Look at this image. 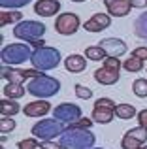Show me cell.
<instances>
[{"label":"cell","mask_w":147,"mask_h":149,"mask_svg":"<svg viewBox=\"0 0 147 149\" xmlns=\"http://www.w3.org/2000/svg\"><path fill=\"white\" fill-rule=\"evenodd\" d=\"M96 136L91 128H76L66 127V130L59 136V143L62 149H91L94 147Z\"/></svg>","instance_id":"6da1fadb"},{"label":"cell","mask_w":147,"mask_h":149,"mask_svg":"<svg viewBox=\"0 0 147 149\" xmlns=\"http://www.w3.org/2000/svg\"><path fill=\"white\" fill-rule=\"evenodd\" d=\"M59 91H60V81L57 77L45 76V74H40L38 77H34L26 83V93L36 96V98H51Z\"/></svg>","instance_id":"7a4b0ae2"},{"label":"cell","mask_w":147,"mask_h":149,"mask_svg":"<svg viewBox=\"0 0 147 149\" xmlns=\"http://www.w3.org/2000/svg\"><path fill=\"white\" fill-rule=\"evenodd\" d=\"M121 61L117 57H106L102 61V68L94 70V81L100 85H115L121 77Z\"/></svg>","instance_id":"3957f363"},{"label":"cell","mask_w":147,"mask_h":149,"mask_svg":"<svg viewBox=\"0 0 147 149\" xmlns=\"http://www.w3.org/2000/svg\"><path fill=\"white\" fill-rule=\"evenodd\" d=\"M32 66L40 72H47V70H53L60 64V51L57 47H38L34 49L32 53V58H30Z\"/></svg>","instance_id":"277c9868"},{"label":"cell","mask_w":147,"mask_h":149,"mask_svg":"<svg viewBox=\"0 0 147 149\" xmlns=\"http://www.w3.org/2000/svg\"><path fill=\"white\" fill-rule=\"evenodd\" d=\"M32 47L26 44H10V45H4L2 53H0V58L6 66H17L23 64V62L30 61L32 58Z\"/></svg>","instance_id":"5b68a950"},{"label":"cell","mask_w":147,"mask_h":149,"mask_svg":"<svg viewBox=\"0 0 147 149\" xmlns=\"http://www.w3.org/2000/svg\"><path fill=\"white\" fill-rule=\"evenodd\" d=\"M68 125H64L62 121L57 119H42L38 121L32 127V136L42 142H49V140H55L57 136H60L64 130H66Z\"/></svg>","instance_id":"8992f818"},{"label":"cell","mask_w":147,"mask_h":149,"mask_svg":"<svg viewBox=\"0 0 147 149\" xmlns=\"http://www.w3.org/2000/svg\"><path fill=\"white\" fill-rule=\"evenodd\" d=\"M44 34H45V25L40 21H21L13 29V36L23 40L25 44H34L36 40H42Z\"/></svg>","instance_id":"52a82bcc"},{"label":"cell","mask_w":147,"mask_h":149,"mask_svg":"<svg viewBox=\"0 0 147 149\" xmlns=\"http://www.w3.org/2000/svg\"><path fill=\"white\" fill-rule=\"evenodd\" d=\"M115 102L111 98H98L94 102V108H92V115L91 119L98 125H107L113 121L115 117Z\"/></svg>","instance_id":"ba28073f"},{"label":"cell","mask_w":147,"mask_h":149,"mask_svg":"<svg viewBox=\"0 0 147 149\" xmlns=\"http://www.w3.org/2000/svg\"><path fill=\"white\" fill-rule=\"evenodd\" d=\"M40 74V70L32 68V70H23V68H13V66H6L4 64L2 68H0V76L4 77V79H8V83H25L26 79H34V77H38Z\"/></svg>","instance_id":"9c48e42d"},{"label":"cell","mask_w":147,"mask_h":149,"mask_svg":"<svg viewBox=\"0 0 147 149\" xmlns=\"http://www.w3.org/2000/svg\"><path fill=\"white\" fill-rule=\"evenodd\" d=\"M81 21L77 17V13L74 11H66V13H60L55 21V30L60 34V36H72V34L77 32Z\"/></svg>","instance_id":"30bf717a"},{"label":"cell","mask_w":147,"mask_h":149,"mask_svg":"<svg viewBox=\"0 0 147 149\" xmlns=\"http://www.w3.org/2000/svg\"><path fill=\"white\" fill-rule=\"evenodd\" d=\"M53 115L57 121H62V123L70 125L74 121L81 119V108L74 102H62V104L55 106L53 108Z\"/></svg>","instance_id":"8fae6325"},{"label":"cell","mask_w":147,"mask_h":149,"mask_svg":"<svg viewBox=\"0 0 147 149\" xmlns=\"http://www.w3.org/2000/svg\"><path fill=\"white\" fill-rule=\"evenodd\" d=\"M147 142V128L144 127H136L130 128L121 140V147L123 149H140L141 146H145Z\"/></svg>","instance_id":"7c38bea8"},{"label":"cell","mask_w":147,"mask_h":149,"mask_svg":"<svg viewBox=\"0 0 147 149\" xmlns=\"http://www.w3.org/2000/svg\"><path fill=\"white\" fill-rule=\"evenodd\" d=\"M100 47H102L104 51H106L107 57H123V55L128 51V47H126V44L123 40H119V38H104L102 42H100Z\"/></svg>","instance_id":"4fadbf2b"},{"label":"cell","mask_w":147,"mask_h":149,"mask_svg":"<svg viewBox=\"0 0 147 149\" xmlns=\"http://www.w3.org/2000/svg\"><path fill=\"white\" fill-rule=\"evenodd\" d=\"M111 17H126L132 10V0H104Z\"/></svg>","instance_id":"5bb4252c"},{"label":"cell","mask_w":147,"mask_h":149,"mask_svg":"<svg viewBox=\"0 0 147 149\" xmlns=\"http://www.w3.org/2000/svg\"><path fill=\"white\" fill-rule=\"evenodd\" d=\"M111 25V15H106V13H94L91 19L83 23V29L87 32H100V30H106L110 29Z\"/></svg>","instance_id":"9a60e30c"},{"label":"cell","mask_w":147,"mask_h":149,"mask_svg":"<svg viewBox=\"0 0 147 149\" xmlns=\"http://www.w3.org/2000/svg\"><path fill=\"white\" fill-rule=\"evenodd\" d=\"M51 111V104L47 100H34V102H28V104L23 108V113L26 117H44Z\"/></svg>","instance_id":"2e32d148"},{"label":"cell","mask_w":147,"mask_h":149,"mask_svg":"<svg viewBox=\"0 0 147 149\" xmlns=\"http://www.w3.org/2000/svg\"><path fill=\"white\" fill-rule=\"evenodd\" d=\"M59 10H60L59 0H38L34 4L36 15H42V17H53V15L59 13Z\"/></svg>","instance_id":"e0dca14e"},{"label":"cell","mask_w":147,"mask_h":149,"mask_svg":"<svg viewBox=\"0 0 147 149\" xmlns=\"http://www.w3.org/2000/svg\"><path fill=\"white\" fill-rule=\"evenodd\" d=\"M64 68L68 70V72L72 74H79L83 72L85 68H87V57H83V55H68L66 58H64Z\"/></svg>","instance_id":"ac0fdd59"},{"label":"cell","mask_w":147,"mask_h":149,"mask_svg":"<svg viewBox=\"0 0 147 149\" xmlns=\"http://www.w3.org/2000/svg\"><path fill=\"white\" fill-rule=\"evenodd\" d=\"M23 21V13L19 10H4L0 13V26H6V25H19Z\"/></svg>","instance_id":"d6986e66"},{"label":"cell","mask_w":147,"mask_h":149,"mask_svg":"<svg viewBox=\"0 0 147 149\" xmlns=\"http://www.w3.org/2000/svg\"><path fill=\"white\" fill-rule=\"evenodd\" d=\"M19 111H23V108H19V104L11 98H4L0 102V115L2 117H13Z\"/></svg>","instance_id":"ffe728a7"},{"label":"cell","mask_w":147,"mask_h":149,"mask_svg":"<svg viewBox=\"0 0 147 149\" xmlns=\"http://www.w3.org/2000/svg\"><path fill=\"white\" fill-rule=\"evenodd\" d=\"M2 93H4V96H6V98H11V100H19V98H23V96H25L26 89L23 87L21 83H8L6 87L2 89Z\"/></svg>","instance_id":"44dd1931"},{"label":"cell","mask_w":147,"mask_h":149,"mask_svg":"<svg viewBox=\"0 0 147 149\" xmlns=\"http://www.w3.org/2000/svg\"><path fill=\"white\" fill-rule=\"evenodd\" d=\"M115 115H117L119 119L126 121V119L136 117L138 111H136V108H134L132 104H117V106H115Z\"/></svg>","instance_id":"7402d4cb"},{"label":"cell","mask_w":147,"mask_h":149,"mask_svg":"<svg viewBox=\"0 0 147 149\" xmlns=\"http://www.w3.org/2000/svg\"><path fill=\"white\" fill-rule=\"evenodd\" d=\"M134 34L147 42V11L141 13V15H138V19L134 21Z\"/></svg>","instance_id":"603a6c76"},{"label":"cell","mask_w":147,"mask_h":149,"mask_svg":"<svg viewBox=\"0 0 147 149\" xmlns=\"http://www.w3.org/2000/svg\"><path fill=\"white\" fill-rule=\"evenodd\" d=\"M144 64H145V61H141V58H138V57H134V55H130L128 61L123 62V68H125L126 72L138 74V72H141V70H144Z\"/></svg>","instance_id":"cb8c5ba5"},{"label":"cell","mask_w":147,"mask_h":149,"mask_svg":"<svg viewBox=\"0 0 147 149\" xmlns=\"http://www.w3.org/2000/svg\"><path fill=\"white\" fill-rule=\"evenodd\" d=\"M85 57H87L89 61H104L107 55L100 45H91V47L85 49Z\"/></svg>","instance_id":"d4e9b609"},{"label":"cell","mask_w":147,"mask_h":149,"mask_svg":"<svg viewBox=\"0 0 147 149\" xmlns=\"http://www.w3.org/2000/svg\"><path fill=\"white\" fill-rule=\"evenodd\" d=\"M132 93L138 98H147V79L145 77H138L132 83Z\"/></svg>","instance_id":"484cf974"},{"label":"cell","mask_w":147,"mask_h":149,"mask_svg":"<svg viewBox=\"0 0 147 149\" xmlns=\"http://www.w3.org/2000/svg\"><path fill=\"white\" fill-rule=\"evenodd\" d=\"M26 4H30V0H0V6L4 10H19Z\"/></svg>","instance_id":"4316f807"},{"label":"cell","mask_w":147,"mask_h":149,"mask_svg":"<svg viewBox=\"0 0 147 149\" xmlns=\"http://www.w3.org/2000/svg\"><path fill=\"white\" fill-rule=\"evenodd\" d=\"M15 130V121L13 117H2L0 119V134H8V132Z\"/></svg>","instance_id":"83f0119b"},{"label":"cell","mask_w":147,"mask_h":149,"mask_svg":"<svg viewBox=\"0 0 147 149\" xmlns=\"http://www.w3.org/2000/svg\"><path fill=\"white\" fill-rule=\"evenodd\" d=\"M40 143H42V140H38V138H26L17 143V149H40Z\"/></svg>","instance_id":"f1b7e54d"},{"label":"cell","mask_w":147,"mask_h":149,"mask_svg":"<svg viewBox=\"0 0 147 149\" xmlns=\"http://www.w3.org/2000/svg\"><path fill=\"white\" fill-rule=\"evenodd\" d=\"M74 89H76V96H77V98H81V100H89V98H92V91H91L89 87H85V85L77 83Z\"/></svg>","instance_id":"f546056e"},{"label":"cell","mask_w":147,"mask_h":149,"mask_svg":"<svg viewBox=\"0 0 147 149\" xmlns=\"http://www.w3.org/2000/svg\"><path fill=\"white\" fill-rule=\"evenodd\" d=\"M92 123H94V121L89 119V117H81V119H77V121H74V123H70L68 127H76V128H91V127H92Z\"/></svg>","instance_id":"4dcf8cb0"},{"label":"cell","mask_w":147,"mask_h":149,"mask_svg":"<svg viewBox=\"0 0 147 149\" xmlns=\"http://www.w3.org/2000/svg\"><path fill=\"white\" fill-rule=\"evenodd\" d=\"M138 123H140V127L147 128V108L141 109V111H138Z\"/></svg>","instance_id":"1f68e13d"},{"label":"cell","mask_w":147,"mask_h":149,"mask_svg":"<svg viewBox=\"0 0 147 149\" xmlns=\"http://www.w3.org/2000/svg\"><path fill=\"white\" fill-rule=\"evenodd\" d=\"M132 55L138 57V58H141V61H147V47H136L132 51Z\"/></svg>","instance_id":"d6a6232c"},{"label":"cell","mask_w":147,"mask_h":149,"mask_svg":"<svg viewBox=\"0 0 147 149\" xmlns=\"http://www.w3.org/2000/svg\"><path fill=\"white\" fill-rule=\"evenodd\" d=\"M40 149H62V147H60V143H55V142L49 140V142H42Z\"/></svg>","instance_id":"836d02e7"},{"label":"cell","mask_w":147,"mask_h":149,"mask_svg":"<svg viewBox=\"0 0 147 149\" xmlns=\"http://www.w3.org/2000/svg\"><path fill=\"white\" fill-rule=\"evenodd\" d=\"M147 0H132V8H145Z\"/></svg>","instance_id":"e575fe53"},{"label":"cell","mask_w":147,"mask_h":149,"mask_svg":"<svg viewBox=\"0 0 147 149\" xmlns=\"http://www.w3.org/2000/svg\"><path fill=\"white\" fill-rule=\"evenodd\" d=\"M28 45H30V47H34V49H38V47H44L45 42H44V38H42V40H36L34 44H28Z\"/></svg>","instance_id":"d590c367"},{"label":"cell","mask_w":147,"mask_h":149,"mask_svg":"<svg viewBox=\"0 0 147 149\" xmlns=\"http://www.w3.org/2000/svg\"><path fill=\"white\" fill-rule=\"evenodd\" d=\"M72 2H87V0H72Z\"/></svg>","instance_id":"8d00e7d4"},{"label":"cell","mask_w":147,"mask_h":149,"mask_svg":"<svg viewBox=\"0 0 147 149\" xmlns=\"http://www.w3.org/2000/svg\"><path fill=\"white\" fill-rule=\"evenodd\" d=\"M91 149H104V147H91Z\"/></svg>","instance_id":"74e56055"},{"label":"cell","mask_w":147,"mask_h":149,"mask_svg":"<svg viewBox=\"0 0 147 149\" xmlns=\"http://www.w3.org/2000/svg\"><path fill=\"white\" fill-rule=\"evenodd\" d=\"M140 149H147V146H141V147H140Z\"/></svg>","instance_id":"f35d334b"}]
</instances>
